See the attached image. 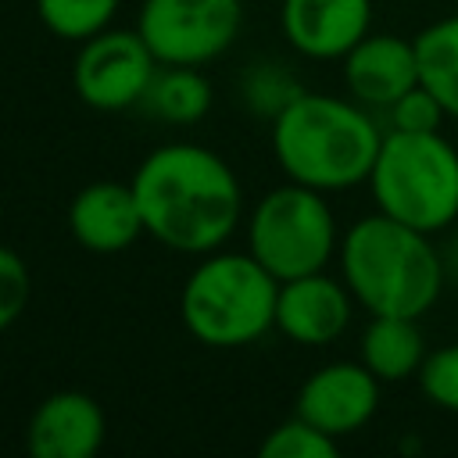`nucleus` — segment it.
I'll return each instance as SVG.
<instances>
[{"instance_id":"0eeeda50","label":"nucleus","mask_w":458,"mask_h":458,"mask_svg":"<svg viewBox=\"0 0 458 458\" xmlns=\"http://www.w3.org/2000/svg\"><path fill=\"white\" fill-rule=\"evenodd\" d=\"M243 25V0H143L136 29L157 64L204 68L222 57Z\"/></svg>"},{"instance_id":"6e6552de","label":"nucleus","mask_w":458,"mask_h":458,"mask_svg":"<svg viewBox=\"0 0 458 458\" xmlns=\"http://www.w3.org/2000/svg\"><path fill=\"white\" fill-rule=\"evenodd\" d=\"M157 72V57L143 43L140 29H100L82 39L72 61V89L93 111L136 107Z\"/></svg>"},{"instance_id":"f03ea898","label":"nucleus","mask_w":458,"mask_h":458,"mask_svg":"<svg viewBox=\"0 0 458 458\" xmlns=\"http://www.w3.org/2000/svg\"><path fill=\"white\" fill-rule=\"evenodd\" d=\"M383 129L354 97L297 93L272 118V154L286 179L336 193L369 182Z\"/></svg>"},{"instance_id":"9d476101","label":"nucleus","mask_w":458,"mask_h":458,"mask_svg":"<svg viewBox=\"0 0 458 458\" xmlns=\"http://www.w3.org/2000/svg\"><path fill=\"white\" fill-rule=\"evenodd\" d=\"M354 293L347 290L344 279L322 272H308L297 279L279 283V301H276V329L304 347H322L344 336L351 326L354 311Z\"/></svg>"},{"instance_id":"ddd939ff","label":"nucleus","mask_w":458,"mask_h":458,"mask_svg":"<svg viewBox=\"0 0 458 458\" xmlns=\"http://www.w3.org/2000/svg\"><path fill=\"white\" fill-rule=\"evenodd\" d=\"M104 408L82 390L43 397L29 419L25 444L36 458H93L104 444Z\"/></svg>"},{"instance_id":"4be33fe9","label":"nucleus","mask_w":458,"mask_h":458,"mask_svg":"<svg viewBox=\"0 0 458 458\" xmlns=\"http://www.w3.org/2000/svg\"><path fill=\"white\" fill-rule=\"evenodd\" d=\"M386 129H397V132H440L447 111L444 104L419 82L411 86L408 93H401L386 111Z\"/></svg>"},{"instance_id":"a211bd4d","label":"nucleus","mask_w":458,"mask_h":458,"mask_svg":"<svg viewBox=\"0 0 458 458\" xmlns=\"http://www.w3.org/2000/svg\"><path fill=\"white\" fill-rule=\"evenodd\" d=\"M122 0H36V14L57 39L82 43L111 25Z\"/></svg>"},{"instance_id":"1a4fd4ad","label":"nucleus","mask_w":458,"mask_h":458,"mask_svg":"<svg viewBox=\"0 0 458 458\" xmlns=\"http://www.w3.org/2000/svg\"><path fill=\"white\" fill-rule=\"evenodd\" d=\"M379 386L383 383L372 376V369L361 358L329 361L301 383L293 411L308 419L311 426H318L322 433L340 440L369 426V419L379 408Z\"/></svg>"},{"instance_id":"f257e3e1","label":"nucleus","mask_w":458,"mask_h":458,"mask_svg":"<svg viewBox=\"0 0 458 458\" xmlns=\"http://www.w3.org/2000/svg\"><path fill=\"white\" fill-rule=\"evenodd\" d=\"M143 229L179 254H211L240 225L243 190L236 172L200 143L150 150L132 172Z\"/></svg>"},{"instance_id":"20e7f679","label":"nucleus","mask_w":458,"mask_h":458,"mask_svg":"<svg viewBox=\"0 0 458 458\" xmlns=\"http://www.w3.org/2000/svg\"><path fill=\"white\" fill-rule=\"evenodd\" d=\"M279 279L247 250H211L182 283L179 315L204 347H243L276 329Z\"/></svg>"},{"instance_id":"423d86ee","label":"nucleus","mask_w":458,"mask_h":458,"mask_svg":"<svg viewBox=\"0 0 458 458\" xmlns=\"http://www.w3.org/2000/svg\"><path fill=\"white\" fill-rule=\"evenodd\" d=\"M247 250L279 283L322 272L340 250L336 215L326 193L293 179L268 190L247 218Z\"/></svg>"},{"instance_id":"f3484780","label":"nucleus","mask_w":458,"mask_h":458,"mask_svg":"<svg viewBox=\"0 0 458 458\" xmlns=\"http://www.w3.org/2000/svg\"><path fill=\"white\" fill-rule=\"evenodd\" d=\"M411 43L419 61V82L444 104L447 118L458 122V14L429 21Z\"/></svg>"},{"instance_id":"dca6fc26","label":"nucleus","mask_w":458,"mask_h":458,"mask_svg":"<svg viewBox=\"0 0 458 458\" xmlns=\"http://www.w3.org/2000/svg\"><path fill=\"white\" fill-rule=\"evenodd\" d=\"M140 107L172 125H193L211 111V82L193 64H157Z\"/></svg>"},{"instance_id":"2eb2a0df","label":"nucleus","mask_w":458,"mask_h":458,"mask_svg":"<svg viewBox=\"0 0 458 458\" xmlns=\"http://www.w3.org/2000/svg\"><path fill=\"white\" fill-rule=\"evenodd\" d=\"M358 351L379 383H404L419 376L429 354L419 318H404V315H372L369 326L361 329Z\"/></svg>"},{"instance_id":"aec40b11","label":"nucleus","mask_w":458,"mask_h":458,"mask_svg":"<svg viewBox=\"0 0 458 458\" xmlns=\"http://www.w3.org/2000/svg\"><path fill=\"white\" fill-rule=\"evenodd\" d=\"M419 390L433 408L458 415V344L433 347L419 369Z\"/></svg>"},{"instance_id":"39448f33","label":"nucleus","mask_w":458,"mask_h":458,"mask_svg":"<svg viewBox=\"0 0 458 458\" xmlns=\"http://www.w3.org/2000/svg\"><path fill=\"white\" fill-rule=\"evenodd\" d=\"M369 190L376 211L433 236L458 218V150L444 132L386 129Z\"/></svg>"},{"instance_id":"412c9836","label":"nucleus","mask_w":458,"mask_h":458,"mask_svg":"<svg viewBox=\"0 0 458 458\" xmlns=\"http://www.w3.org/2000/svg\"><path fill=\"white\" fill-rule=\"evenodd\" d=\"M297 93H304L297 86V79L279 68V64H254L247 75H243V97L250 104V111H261L268 118H276Z\"/></svg>"},{"instance_id":"5701e85b","label":"nucleus","mask_w":458,"mask_h":458,"mask_svg":"<svg viewBox=\"0 0 458 458\" xmlns=\"http://www.w3.org/2000/svg\"><path fill=\"white\" fill-rule=\"evenodd\" d=\"M29 297H32V276L25 258L0 243V333L25 315Z\"/></svg>"},{"instance_id":"7ed1b4c3","label":"nucleus","mask_w":458,"mask_h":458,"mask_svg":"<svg viewBox=\"0 0 458 458\" xmlns=\"http://www.w3.org/2000/svg\"><path fill=\"white\" fill-rule=\"evenodd\" d=\"M340 279L369 315L422 318L444 293V258L429 233L383 211L365 215L340 236Z\"/></svg>"},{"instance_id":"f8f14e48","label":"nucleus","mask_w":458,"mask_h":458,"mask_svg":"<svg viewBox=\"0 0 458 458\" xmlns=\"http://www.w3.org/2000/svg\"><path fill=\"white\" fill-rule=\"evenodd\" d=\"M344 86L369 111H386L401 93L419 86L415 43L390 32H369L344 54Z\"/></svg>"},{"instance_id":"6ab92c4d","label":"nucleus","mask_w":458,"mask_h":458,"mask_svg":"<svg viewBox=\"0 0 458 458\" xmlns=\"http://www.w3.org/2000/svg\"><path fill=\"white\" fill-rule=\"evenodd\" d=\"M258 451L261 458H336V437L322 433L318 426H311L293 411V419L268 429Z\"/></svg>"},{"instance_id":"9b49d317","label":"nucleus","mask_w":458,"mask_h":458,"mask_svg":"<svg viewBox=\"0 0 458 458\" xmlns=\"http://www.w3.org/2000/svg\"><path fill=\"white\" fill-rule=\"evenodd\" d=\"M279 29L301 57L344 61L372 29V0H283Z\"/></svg>"},{"instance_id":"4468645a","label":"nucleus","mask_w":458,"mask_h":458,"mask_svg":"<svg viewBox=\"0 0 458 458\" xmlns=\"http://www.w3.org/2000/svg\"><path fill=\"white\" fill-rule=\"evenodd\" d=\"M68 233L79 247L93 254H118L140 240L143 215L132 182H89L68 204Z\"/></svg>"}]
</instances>
